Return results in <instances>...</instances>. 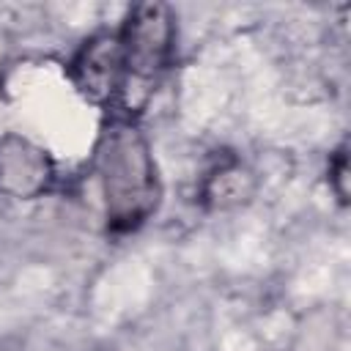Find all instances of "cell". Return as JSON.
<instances>
[{"label":"cell","instance_id":"cell-3","mask_svg":"<svg viewBox=\"0 0 351 351\" xmlns=\"http://www.w3.org/2000/svg\"><path fill=\"white\" fill-rule=\"evenodd\" d=\"M55 165L49 154L22 134L0 137V195L33 200L52 186Z\"/></svg>","mask_w":351,"mask_h":351},{"label":"cell","instance_id":"cell-4","mask_svg":"<svg viewBox=\"0 0 351 351\" xmlns=\"http://www.w3.org/2000/svg\"><path fill=\"white\" fill-rule=\"evenodd\" d=\"M71 80L85 99L110 107L121 85V44L118 33H96L77 49Z\"/></svg>","mask_w":351,"mask_h":351},{"label":"cell","instance_id":"cell-2","mask_svg":"<svg viewBox=\"0 0 351 351\" xmlns=\"http://www.w3.org/2000/svg\"><path fill=\"white\" fill-rule=\"evenodd\" d=\"M121 85L107 112L137 121L148 107L176 49V14L167 3H137L129 8L121 30Z\"/></svg>","mask_w":351,"mask_h":351},{"label":"cell","instance_id":"cell-6","mask_svg":"<svg viewBox=\"0 0 351 351\" xmlns=\"http://www.w3.org/2000/svg\"><path fill=\"white\" fill-rule=\"evenodd\" d=\"M348 184H351V176H348V145L340 143V148L332 154L329 159V186L337 197L340 206H348Z\"/></svg>","mask_w":351,"mask_h":351},{"label":"cell","instance_id":"cell-5","mask_svg":"<svg viewBox=\"0 0 351 351\" xmlns=\"http://www.w3.org/2000/svg\"><path fill=\"white\" fill-rule=\"evenodd\" d=\"M255 189H258L255 173L239 159H228L206 173L200 184V203L211 211H225L247 203L255 195Z\"/></svg>","mask_w":351,"mask_h":351},{"label":"cell","instance_id":"cell-1","mask_svg":"<svg viewBox=\"0 0 351 351\" xmlns=\"http://www.w3.org/2000/svg\"><path fill=\"white\" fill-rule=\"evenodd\" d=\"M93 167L104 197L107 230L115 236L137 230L162 197L156 162L137 121L107 112L96 140Z\"/></svg>","mask_w":351,"mask_h":351}]
</instances>
